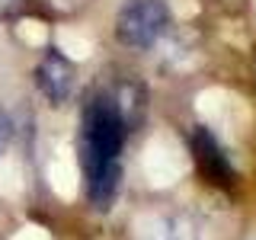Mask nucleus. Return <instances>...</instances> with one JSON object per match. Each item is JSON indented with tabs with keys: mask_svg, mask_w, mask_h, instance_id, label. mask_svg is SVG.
Listing matches in <instances>:
<instances>
[{
	"mask_svg": "<svg viewBox=\"0 0 256 240\" xmlns=\"http://www.w3.org/2000/svg\"><path fill=\"white\" fill-rule=\"evenodd\" d=\"M122 112L109 93H93L84 106L80 122V166H84V186L93 208H106L116 202L122 186V148L125 134Z\"/></svg>",
	"mask_w": 256,
	"mask_h": 240,
	"instance_id": "nucleus-1",
	"label": "nucleus"
},
{
	"mask_svg": "<svg viewBox=\"0 0 256 240\" xmlns=\"http://www.w3.org/2000/svg\"><path fill=\"white\" fill-rule=\"evenodd\" d=\"M170 29V6L164 0H125L116 16V38L125 48H154Z\"/></svg>",
	"mask_w": 256,
	"mask_h": 240,
	"instance_id": "nucleus-2",
	"label": "nucleus"
},
{
	"mask_svg": "<svg viewBox=\"0 0 256 240\" xmlns=\"http://www.w3.org/2000/svg\"><path fill=\"white\" fill-rule=\"evenodd\" d=\"M192 160H196V170L202 180H208L212 186H234L237 173H234V164H230L228 150L221 148V141L208 132L205 125H196L192 128Z\"/></svg>",
	"mask_w": 256,
	"mask_h": 240,
	"instance_id": "nucleus-3",
	"label": "nucleus"
},
{
	"mask_svg": "<svg viewBox=\"0 0 256 240\" xmlns=\"http://www.w3.org/2000/svg\"><path fill=\"white\" fill-rule=\"evenodd\" d=\"M74 84H77V68L64 58L58 48H48L36 64V86L42 90V96L52 106H61V102L70 100Z\"/></svg>",
	"mask_w": 256,
	"mask_h": 240,
	"instance_id": "nucleus-4",
	"label": "nucleus"
},
{
	"mask_svg": "<svg viewBox=\"0 0 256 240\" xmlns=\"http://www.w3.org/2000/svg\"><path fill=\"white\" fill-rule=\"evenodd\" d=\"M148 240H205V237L198 230V224H192L182 214H170V218L157 221V228L150 230Z\"/></svg>",
	"mask_w": 256,
	"mask_h": 240,
	"instance_id": "nucleus-5",
	"label": "nucleus"
},
{
	"mask_svg": "<svg viewBox=\"0 0 256 240\" xmlns=\"http://www.w3.org/2000/svg\"><path fill=\"white\" fill-rule=\"evenodd\" d=\"M6 138H10V118H6V112L0 109V150H4Z\"/></svg>",
	"mask_w": 256,
	"mask_h": 240,
	"instance_id": "nucleus-6",
	"label": "nucleus"
},
{
	"mask_svg": "<svg viewBox=\"0 0 256 240\" xmlns=\"http://www.w3.org/2000/svg\"><path fill=\"white\" fill-rule=\"evenodd\" d=\"M4 6H10V0H0V10H4Z\"/></svg>",
	"mask_w": 256,
	"mask_h": 240,
	"instance_id": "nucleus-7",
	"label": "nucleus"
}]
</instances>
